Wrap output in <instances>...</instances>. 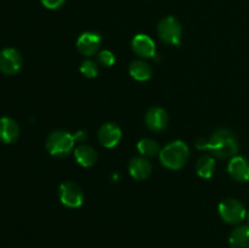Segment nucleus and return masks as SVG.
<instances>
[{"mask_svg":"<svg viewBox=\"0 0 249 248\" xmlns=\"http://www.w3.org/2000/svg\"><path fill=\"white\" fill-rule=\"evenodd\" d=\"M97 61H99L100 65L111 67L116 62V57H114L113 53H111L109 50H104L101 53H99V55H97Z\"/></svg>","mask_w":249,"mask_h":248,"instance_id":"21","label":"nucleus"},{"mask_svg":"<svg viewBox=\"0 0 249 248\" xmlns=\"http://www.w3.org/2000/svg\"><path fill=\"white\" fill-rule=\"evenodd\" d=\"M22 67V56L18 50L6 48L0 51V71L6 75H15Z\"/></svg>","mask_w":249,"mask_h":248,"instance_id":"7","label":"nucleus"},{"mask_svg":"<svg viewBox=\"0 0 249 248\" xmlns=\"http://www.w3.org/2000/svg\"><path fill=\"white\" fill-rule=\"evenodd\" d=\"M19 128L16 121L10 117L0 118V141L4 143H12L18 139Z\"/></svg>","mask_w":249,"mask_h":248,"instance_id":"14","label":"nucleus"},{"mask_svg":"<svg viewBox=\"0 0 249 248\" xmlns=\"http://www.w3.org/2000/svg\"><path fill=\"white\" fill-rule=\"evenodd\" d=\"M215 172V160L212 156L204 155L196 163V173L203 179H209Z\"/></svg>","mask_w":249,"mask_h":248,"instance_id":"18","label":"nucleus"},{"mask_svg":"<svg viewBox=\"0 0 249 248\" xmlns=\"http://www.w3.org/2000/svg\"><path fill=\"white\" fill-rule=\"evenodd\" d=\"M129 73L138 82H146L152 77V68L142 60H135L129 66Z\"/></svg>","mask_w":249,"mask_h":248,"instance_id":"16","label":"nucleus"},{"mask_svg":"<svg viewBox=\"0 0 249 248\" xmlns=\"http://www.w3.org/2000/svg\"><path fill=\"white\" fill-rule=\"evenodd\" d=\"M230 177L236 181L245 182L249 180V159L243 156H235L231 158L228 165Z\"/></svg>","mask_w":249,"mask_h":248,"instance_id":"11","label":"nucleus"},{"mask_svg":"<svg viewBox=\"0 0 249 248\" xmlns=\"http://www.w3.org/2000/svg\"><path fill=\"white\" fill-rule=\"evenodd\" d=\"M74 157L75 160H77L82 167L85 168L92 167L97 160V155L95 148L91 147L90 145H87V143H82V145H79L75 148Z\"/></svg>","mask_w":249,"mask_h":248,"instance_id":"15","label":"nucleus"},{"mask_svg":"<svg viewBox=\"0 0 249 248\" xmlns=\"http://www.w3.org/2000/svg\"><path fill=\"white\" fill-rule=\"evenodd\" d=\"M74 138L65 130H55L46 139V150L53 157L62 158L70 155L74 148Z\"/></svg>","mask_w":249,"mask_h":248,"instance_id":"3","label":"nucleus"},{"mask_svg":"<svg viewBox=\"0 0 249 248\" xmlns=\"http://www.w3.org/2000/svg\"><path fill=\"white\" fill-rule=\"evenodd\" d=\"M190 157V150L184 141H173L160 150V159L168 169L178 170L184 167Z\"/></svg>","mask_w":249,"mask_h":248,"instance_id":"2","label":"nucleus"},{"mask_svg":"<svg viewBox=\"0 0 249 248\" xmlns=\"http://www.w3.org/2000/svg\"><path fill=\"white\" fill-rule=\"evenodd\" d=\"M219 214L221 219L229 224H240L247 218V211L240 201L235 198H226L219 204Z\"/></svg>","mask_w":249,"mask_h":248,"instance_id":"4","label":"nucleus"},{"mask_svg":"<svg viewBox=\"0 0 249 248\" xmlns=\"http://www.w3.org/2000/svg\"><path fill=\"white\" fill-rule=\"evenodd\" d=\"M73 138H74V141H77L78 143H80V145H82V143H84L85 141H87L88 134H87V131H84V130H78L77 133L73 135Z\"/></svg>","mask_w":249,"mask_h":248,"instance_id":"23","label":"nucleus"},{"mask_svg":"<svg viewBox=\"0 0 249 248\" xmlns=\"http://www.w3.org/2000/svg\"><path fill=\"white\" fill-rule=\"evenodd\" d=\"M80 73L87 78H95L99 74V66L91 60H85L80 65Z\"/></svg>","mask_w":249,"mask_h":248,"instance_id":"20","label":"nucleus"},{"mask_svg":"<svg viewBox=\"0 0 249 248\" xmlns=\"http://www.w3.org/2000/svg\"><path fill=\"white\" fill-rule=\"evenodd\" d=\"M230 248H249V226L242 225L236 228L229 238Z\"/></svg>","mask_w":249,"mask_h":248,"instance_id":"17","label":"nucleus"},{"mask_svg":"<svg viewBox=\"0 0 249 248\" xmlns=\"http://www.w3.org/2000/svg\"><path fill=\"white\" fill-rule=\"evenodd\" d=\"M102 44L101 35L96 32H84L77 40V49L82 55L92 56L100 50Z\"/></svg>","mask_w":249,"mask_h":248,"instance_id":"8","label":"nucleus"},{"mask_svg":"<svg viewBox=\"0 0 249 248\" xmlns=\"http://www.w3.org/2000/svg\"><path fill=\"white\" fill-rule=\"evenodd\" d=\"M41 4L46 7V9L50 10H55L58 9V7L62 6L65 4L66 0H40Z\"/></svg>","mask_w":249,"mask_h":248,"instance_id":"22","label":"nucleus"},{"mask_svg":"<svg viewBox=\"0 0 249 248\" xmlns=\"http://www.w3.org/2000/svg\"><path fill=\"white\" fill-rule=\"evenodd\" d=\"M129 174L136 180L147 179L152 172V165L146 157H134L131 158L128 165Z\"/></svg>","mask_w":249,"mask_h":248,"instance_id":"13","label":"nucleus"},{"mask_svg":"<svg viewBox=\"0 0 249 248\" xmlns=\"http://www.w3.org/2000/svg\"><path fill=\"white\" fill-rule=\"evenodd\" d=\"M247 220H248V223H249V212L247 213Z\"/></svg>","mask_w":249,"mask_h":248,"instance_id":"24","label":"nucleus"},{"mask_svg":"<svg viewBox=\"0 0 249 248\" xmlns=\"http://www.w3.org/2000/svg\"><path fill=\"white\" fill-rule=\"evenodd\" d=\"M131 48L138 56L143 58H151L156 56V44L152 38L146 34H138L131 40Z\"/></svg>","mask_w":249,"mask_h":248,"instance_id":"12","label":"nucleus"},{"mask_svg":"<svg viewBox=\"0 0 249 248\" xmlns=\"http://www.w3.org/2000/svg\"><path fill=\"white\" fill-rule=\"evenodd\" d=\"M169 117L167 111L160 106H153L146 112L145 123L150 130L152 131H163L168 125Z\"/></svg>","mask_w":249,"mask_h":248,"instance_id":"9","label":"nucleus"},{"mask_svg":"<svg viewBox=\"0 0 249 248\" xmlns=\"http://www.w3.org/2000/svg\"><path fill=\"white\" fill-rule=\"evenodd\" d=\"M122 139V130L117 124L105 123L99 130V141L104 147L112 148L119 143Z\"/></svg>","mask_w":249,"mask_h":248,"instance_id":"10","label":"nucleus"},{"mask_svg":"<svg viewBox=\"0 0 249 248\" xmlns=\"http://www.w3.org/2000/svg\"><path fill=\"white\" fill-rule=\"evenodd\" d=\"M196 147L211 151L215 157L230 158L235 157L238 152V140L230 129L220 128L214 131L209 139H198Z\"/></svg>","mask_w":249,"mask_h":248,"instance_id":"1","label":"nucleus"},{"mask_svg":"<svg viewBox=\"0 0 249 248\" xmlns=\"http://www.w3.org/2000/svg\"><path fill=\"white\" fill-rule=\"evenodd\" d=\"M58 198L68 208H78L83 204L84 194L79 185L73 181H65L58 187Z\"/></svg>","mask_w":249,"mask_h":248,"instance_id":"6","label":"nucleus"},{"mask_svg":"<svg viewBox=\"0 0 249 248\" xmlns=\"http://www.w3.org/2000/svg\"><path fill=\"white\" fill-rule=\"evenodd\" d=\"M157 32L160 38L165 44H169V45H179L180 41H181V24H180V22L175 17L168 16L160 19V22L158 23Z\"/></svg>","mask_w":249,"mask_h":248,"instance_id":"5","label":"nucleus"},{"mask_svg":"<svg viewBox=\"0 0 249 248\" xmlns=\"http://www.w3.org/2000/svg\"><path fill=\"white\" fill-rule=\"evenodd\" d=\"M138 150L143 157H155V156L160 155V145L153 139H141L138 142Z\"/></svg>","mask_w":249,"mask_h":248,"instance_id":"19","label":"nucleus"}]
</instances>
